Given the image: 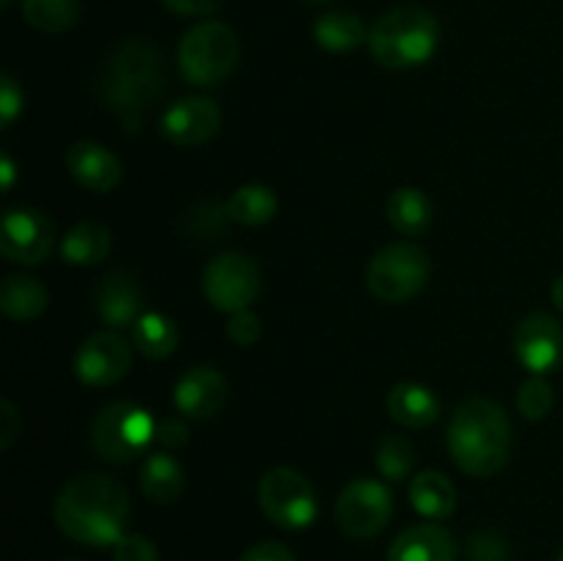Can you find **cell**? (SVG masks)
<instances>
[{"instance_id":"1","label":"cell","mask_w":563,"mask_h":561,"mask_svg":"<svg viewBox=\"0 0 563 561\" xmlns=\"http://www.w3.org/2000/svg\"><path fill=\"white\" fill-rule=\"evenodd\" d=\"M168 86L163 53L146 38H126L108 55L99 75V97L124 132H137Z\"/></svg>"},{"instance_id":"2","label":"cell","mask_w":563,"mask_h":561,"mask_svg":"<svg viewBox=\"0 0 563 561\" xmlns=\"http://www.w3.org/2000/svg\"><path fill=\"white\" fill-rule=\"evenodd\" d=\"M130 520V493L104 473H82L66 482L55 498L60 534L80 544L108 548L124 537Z\"/></svg>"},{"instance_id":"3","label":"cell","mask_w":563,"mask_h":561,"mask_svg":"<svg viewBox=\"0 0 563 561\" xmlns=\"http://www.w3.org/2000/svg\"><path fill=\"white\" fill-rule=\"evenodd\" d=\"M449 451L467 476L489 479L509 462L511 424L504 407L487 396H471L449 424Z\"/></svg>"},{"instance_id":"4","label":"cell","mask_w":563,"mask_h":561,"mask_svg":"<svg viewBox=\"0 0 563 561\" xmlns=\"http://www.w3.org/2000/svg\"><path fill=\"white\" fill-rule=\"evenodd\" d=\"M440 44V25L432 11L401 6L374 22L368 50L385 69H412L427 64Z\"/></svg>"},{"instance_id":"5","label":"cell","mask_w":563,"mask_h":561,"mask_svg":"<svg viewBox=\"0 0 563 561\" xmlns=\"http://www.w3.org/2000/svg\"><path fill=\"white\" fill-rule=\"evenodd\" d=\"M242 55L240 36L225 22L209 20L190 28L179 44V72L201 88L220 86L236 69Z\"/></svg>"},{"instance_id":"6","label":"cell","mask_w":563,"mask_h":561,"mask_svg":"<svg viewBox=\"0 0 563 561\" xmlns=\"http://www.w3.org/2000/svg\"><path fill=\"white\" fill-rule=\"evenodd\" d=\"M432 262L418 242H390L368 262L366 286L379 302H407L421 295Z\"/></svg>"},{"instance_id":"7","label":"cell","mask_w":563,"mask_h":561,"mask_svg":"<svg viewBox=\"0 0 563 561\" xmlns=\"http://www.w3.org/2000/svg\"><path fill=\"white\" fill-rule=\"evenodd\" d=\"M88 438L97 457L113 465H124L143 454L152 440H157V424L143 407L132 402H113L97 413Z\"/></svg>"},{"instance_id":"8","label":"cell","mask_w":563,"mask_h":561,"mask_svg":"<svg viewBox=\"0 0 563 561\" xmlns=\"http://www.w3.org/2000/svg\"><path fill=\"white\" fill-rule=\"evenodd\" d=\"M258 506L269 522L286 531H302L313 526L319 501L311 482L295 468H273L258 482Z\"/></svg>"},{"instance_id":"9","label":"cell","mask_w":563,"mask_h":561,"mask_svg":"<svg viewBox=\"0 0 563 561\" xmlns=\"http://www.w3.org/2000/svg\"><path fill=\"white\" fill-rule=\"evenodd\" d=\"M262 292V270L245 253H220L203 270V295L218 311H245Z\"/></svg>"},{"instance_id":"10","label":"cell","mask_w":563,"mask_h":561,"mask_svg":"<svg viewBox=\"0 0 563 561\" xmlns=\"http://www.w3.org/2000/svg\"><path fill=\"white\" fill-rule=\"evenodd\" d=\"M394 517V495L383 482L355 479L335 501V522L352 539H372Z\"/></svg>"},{"instance_id":"11","label":"cell","mask_w":563,"mask_h":561,"mask_svg":"<svg viewBox=\"0 0 563 561\" xmlns=\"http://www.w3.org/2000/svg\"><path fill=\"white\" fill-rule=\"evenodd\" d=\"M55 248L53 220L38 209H9L0 223V253L16 264H42Z\"/></svg>"},{"instance_id":"12","label":"cell","mask_w":563,"mask_h":561,"mask_svg":"<svg viewBox=\"0 0 563 561\" xmlns=\"http://www.w3.org/2000/svg\"><path fill=\"white\" fill-rule=\"evenodd\" d=\"M132 369V346L115 330L88 336L75 355V372L82 385L108 388L124 380Z\"/></svg>"},{"instance_id":"13","label":"cell","mask_w":563,"mask_h":561,"mask_svg":"<svg viewBox=\"0 0 563 561\" xmlns=\"http://www.w3.org/2000/svg\"><path fill=\"white\" fill-rule=\"evenodd\" d=\"M517 361L531 374H550L563 361V328L550 314H528L515 330Z\"/></svg>"},{"instance_id":"14","label":"cell","mask_w":563,"mask_h":561,"mask_svg":"<svg viewBox=\"0 0 563 561\" xmlns=\"http://www.w3.org/2000/svg\"><path fill=\"white\" fill-rule=\"evenodd\" d=\"M223 127V113L209 97H185L170 105L159 119V130L174 146H201Z\"/></svg>"},{"instance_id":"15","label":"cell","mask_w":563,"mask_h":561,"mask_svg":"<svg viewBox=\"0 0 563 561\" xmlns=\"http://www.w3.org/2000/svg\"><path fill=\"white\" fill-rule=\"evenodd\" d=\"M229 396V383L214 366H192L176 380L174 405L192 421H209L218 416Z\"/></svg>"},{"instance_id":"16","label":"cell","mask_w":563,"mask_h":561,"mask_svg":"<svg viewBox=\"0 0 563 561\" xmlns=\"http://www.w3.org/2000/svg\"><path fill=\"white\" fill-rule=\"evenodd\" d=\"M143 306L141 284L126 270H110L93 286V308L110 328H130L137 322Z\"/></svg>"},{"instance_id":"17","label":"cell","mask_w":563,"mask_h":561,"mask_svg":"<svg viewBox=\"0 0 563 561\" xmlns=\"http://www.w3.org/2000/svg\"><path fill=\"white\" fill-rule=\"evenodd\" d=\"M66 168L91 193H110L121 182V163L97 141H77L66 152Z\"/></svg>"},{"instance_id":"18","label":"cell","mask_w":563,"mask_h":561,"mask_svg":"<svg viewBox=\"0 0 563 561\" xmlns=\"http://www.w3.org/2000/svg\"><path fill=\"white\" fill-rule=\"evenodd\" d=\"M388 561H456V542L438 522L405 528L388 550Z\"/></svg>"},{"instance_id":"19","label":"cell","mask_w":563,"mask_h":561,"mask_svg":"<svg viewBox=\"0 0 563 561\" xmlns=\"http://www.w3.org/2000/svg\"><path fill=\"white\" fill-rule=\"evenodd\" d=\"M440 410H443V405H440V399L427 385L399 383L388 394L390 418L407 429L432 427L440 418Z\"/></svg>"},{"instance_id":"20","label":"cell","mask_w":563,"mask_h":561,"mask_svg":"<svg viewBox=\"0 0 563 561\" xmlns=\"http://www.w3.org/2000/svg\"><path fill=\"white\" fill-rule=\"evenodd\" d=\"M110 248H113V234H110L108 226L97 223V220H82L60 240L58 253L66 264L88 267V264L102 262Z\"/></svg>"},{"instance_id":"21","label":"cell","mask_w":563,"mask_h":561,"mask_svg":"<svg viewBox=\"0 0 563 561\" xmlns=\"http://www.w3.org/2000/svg\"><path fill=\"white\" fill-rule=\"evenodd\" d=\"M141 490L152 504H174V501H179L181 490H185V471L170 454L152 451L141 468Z\"/></svg>"},{"instance_id":"22","label":"cell","mask_w":563,"mask_h":561,"mask_svg":"<svg viewBox=\"0 0 563 561\" xmlns=\"http://www.w3.org/2000/svg\"><path fill=\"white\" fill-rule=\"evenodd\" d=\"M410 501L418 515L429 520H445L456 509V487L440 471H421L410 482Z\"/></svg>"},{"instance_id":"23","label":"cell","mask_w":563,"mask_h":561,"mask_svg":"<svg viewBox=\"0 0 563 561\" xmlns=\"http://www.w3.org/2000/svg\"><path fill=\"white\" fill-rule=\"evenodd\" d=\"M47 289L33 275H5L0 284V311L9 319L25 322L47 311Z\"/></svg>"},{"instance_id":"24","label":"cell","mask_w":563,"mask_h":561,"mask_svg":"<svg viewBox=\"0 0 563 561\" xmlns=\"http://www.w3.org/2000/svg\"><path fill=\"white\" fill-rule=\"evenodd\" d=\"M368 33L372 31L366 28V22L357 14H352V11L335 9L313 22V38L328 53H350V50L368 42Z\"/></svg>"},{"instance_id":"25","label":"cell","mask_w":563,"mask_h":561,"mask_svg":"<svg viewBox=\"0 0 563 561\" xmlns=\"http://www.w3.org/2000/svg\"><path fill=\"white\" fill-rule=\"evenodd\" d=\"M385 212L388 223L405 237H418L432 226V201L418 187H399L390 193Z\"/></svg>"},{"instance_id":"26","label":"cell","mask_w":563,"mask_h":561,"mask_svg":"<svg viewBox=\"0 0 563 561\" xmlns=\"http://www.w3.org/2000/svg\"><path fill=\"white\" fill-rule=\"evenodd\" d=\"M132 346L152 361H163L179 346V328L165 314H141L137 322L132 324Z\"/></svg>"},{"instance_id":"27","label":"cell","mask_w":563,"mask_h":561,"mask_svg":"<svg viewBox=\"0 0 563 561\" xmlns=\"http://www.w3.org/2000/svg\"><path fill=\"white\" fill-rule=\"evenodd\" d=\"M231 220L242 226H264L278 212V196L267 185H242L225 201Z\"/></svg>"},{"instance_id":"28","label":"cell","mask_w":563,"mask_h":561,"mask_svg":"<svg viewBox=\"0 0 563 561\" xmlns=\"http://www.w3.org/2000/svg\"><path fill=\"white\" fill-rule=\"evenodd\" d=\"M22 16L42 33H64L80 20V0H22Z\"/></svg>"},{"instance_id":"29","label":"cell","mask_w":563,"mask_h":561,"mask_svg":"<svg viewBox=\"0 0 563 561\" xmlns=\"http://www.w3.org/2000/svg\"><path fill=\"white\" fill-rule=\"evenodd\" d=\"M374 462L388 482H401L410 476L412 465H416V449L405 435H385L374 449Z\"/></svg>"},{"instance_id":"30","label":"cell","mask_w":563,"mask_h":561,"mask_svg":"<svg viewBox=\"0 0 563 561\" xmlns=\"http://www.w3.org/2000/svg\"><path fill=\"white\" fill-rule=\"evenodd\" d=\"M553 385L542 377V374H533L517 391V410L522 413V418L528 421H542L548 418V413L553 410Z\"/></svg>"},{"instance_id":"31","label":"cell","mask_w":563,"mask_h":561,"mask_svg":"<svg viewBox=\"0 0 563 561\" xmlns=\"http://www.w3.org/2000/svg\"><path fill=\"white\" fill-rule=\"evenodd\" d=\"M231 223V215L225 204H201L190 212V234H198L201 240H214L223 234Z\"/></svg>"},{"instance_id":"32","label":"cell","mask_w":563,"mask_h":561,"mask_svg":"<svg viewBox=\"0 0 563 561\" xmlns=\"http://www.w3.org/2000/svg\"><path fill=\"white\" fill-rule=\"evenodd\" d=\"M113 561H159L157 544L143 534H124L113 544Z\"/></svg>"},{"instance_id":"33","label":"cell","mask_w":563,"mask_h":561,"mask_svg":"<svg viewBox=\"0 0 563 561\" xmlns=\"http://www.w3.org/2000/svg\"><path fill=\"white\" fill-rule=\"evenodd\" d=\"M225 333H229V339L234 341V344L240 346H253L258 339H262V319H258V314L253 311H236L231 314L229 324H225Z\"/></svg>"},{"instance_id":"34","label":"cell","mask_w":563,"mask_h":561,"mask_svg":"<svg viewBox=\"0 0 563 561\" xmlns=\"http://www.w3.org/2000/svg\"><path fill=\"white\" fill-rule=\"evenodd\" d=\"M467 553L473 561H509V544L495 534H476L467 542Z\"/></svg>"},{"instance_id":"35","label":"cell","mask_w":563,"mask_h":561,"mask_svg":"<svg viewBox=\"0 0 563 561\" xmlns=\"http://www.w3.org/2000/svg\"><path fill=\"white\" fill-rule=\"evenodd\" d=\"M22 110V88L11 75L0 77V124L9 127Z\"/></svg>"},{"instance_id":"36","label":"cell","mask_w":563,"mask_h":561,"mask_svg":"<svg viewBox=\"0 0 563 561\" xmlns=\"http://www.w3.org/2000/svg\"><path fill=\"white\" fill-rule=\"evenodd\" d=\"M20 432H22V418L20 413H16L14 402L3 399L0 402V451H9Z\"/></svg>"},{"instance_id":"37","label":"cell","mask_w":563,"mask_h":561,"mask_svg":"<svg viewBox=\"0 0 563 561\" xmlns=\"http://www.w3.org/2000/svg\"><path fill=\"white\" fill-rule=\"evenodd\" d=\"M240 561H295V553L280 542H258L247 548Z\"/></svg>"},{"instance_id":"38","label":"cell","mask_w":563,"mask_h":561,"mask_svg":"<svg viewBox=\"0 0 563 561\" xmlns=\"http://www.w3.org/2000/svg\"><path fill=\"white\" fill-rule=\"evenodd\" d=\"M190 438V429L181 418H165V421L157 424V440L168 449H179V446L187 443Z\"/></svg>"},{"instance_id":"39","label":"cell","mask_w":563,"mask_h":561,"mask_svg":"<svg viewBox=\"0 0 563 561\" xmlns=\"http://www.w3.org/2000/svg\"><path fill=\"white\" fill-rule=\"evenodd\" d=\"M223 0H163L165 9L176 11V14H185V16H203V14H212Z\"/></svg>"},{"instance_id":"40","label":"cell","mask_w":563,"mask_h":561,"mask_svg":"<svg viewBox=\"0 0 563 561\" xmlns=\"http://www.w3.org/2000/svg\"><path fill=\"white\" fill-rule=\"evenodd\" d=\"M0 168H3V190H11V185H14V163L3 157L0 160Z\"/></svg>"},{"instance_id":"41","label":"cell","mask_w":563,"mask_h":561,"mask_svg":"<svg viewBox=\"0 0 563 561\" xmlns=\"http://www.w3.org/2000/svg\"><path fill=\"white\" fill-rule=\"evenodd\" d=\"M550 297H553L555 308L563 314V275H559V278L553 280V289H550Z\"/></svg>"},{"instance_id":"42","label":"cell","mask_w":563,"mask_h":561,"mask_svg":"<svg viewBox=\"0 0 563 561\" xmlns=\"http://www.w3.org/2000/svg\"><path fill=\"white\" fill-rule=\"evenodd\" d=\"M302 3H308V6H328V3H333V0H302Z\"/></svg>"},{"instance_id":"43","label":"cell","mask_w":563,"mask_h":561,"mask_svg":"<svg viewBox=\"0 0 563 561\" xmlns=\"http://www.w3.org/2000/svg\"><path fill=\"white\" fill-rule=\"evenodd\" d=\"M60 561H86V559H60Z\"/></svg>"},{"instance_id":"44","label":"cell","mask_w":563,"mask_h":561,"mask_svg":"<svg viewBox=\"0 0 563 561\" xmlns=\"http://www.w3.org/2000/svg\"><path fill=\"white\" fill-rule=\"evenodd\" d=\"M0 3H3V6H9V3H11V0H0Z\"/></svg>"},{"instance_id":"45","label":"cell","mask_w":563,"mask_h":561,"mask_svg":"<svg viewBox=\"0 0 563 561\" xmlns=\"http://www.w3.org/2000/svg\"><path fill=\"white\" fill-rule=\"evenodd\" d=\"M559 561H563V548H561V556H559Z\"/></svg>"}]
</instances>
